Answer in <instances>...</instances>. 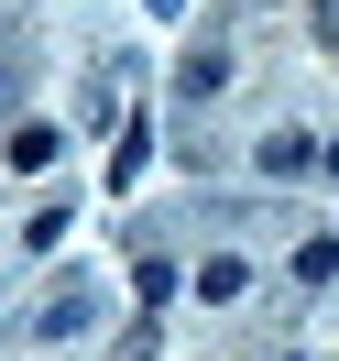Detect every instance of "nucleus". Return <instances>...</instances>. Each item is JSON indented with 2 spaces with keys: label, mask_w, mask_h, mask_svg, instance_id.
Wrapping results in <instances>:
<instances>
[{
  "label": "nucleus",
  "mask_w": 339,
  "mask_h": 361,
  "mask_svg": "<svg viewBox=\"0 0 339 361\" xmlns=\"http://www.w3.org/2000/svg\"><path fill=\"white\" fill-rule=\"evenodd\" d=\"M241 285H252V263H241V252H208V263H197V295H208V307H230Z\"/></svg>",
  "instance_id": "f257e3e1"
},
{
  "label": "nucleus",
  "mask_w": 339,
  "mask_h": 361,
  "mask_svg": "<svg viewBox=\"0 0 339 361\" xmlns=\"http://www.w3.org/2000/svg\"><path fill=\"white\" fill-rule=\"evenodd\" d=\"M88 317H99V295H88V285H66V295H44V317H33V329L66 339V329H88Z\"/></svg>",
  "instance_id": "f03ea898"
},
{
  "label": "nucleus",
  "mask_w": 339,
  "mask_h": 361,
  "mask_svg": "<svg viewBox=\"0 0 339 361\" xmlns=\"http://www.w3.org/2000/svg\"><path fill=\"white\" fill-rule=\"evenodd\" d=\"M328 176H339V142H328Z\"/></svg>",
  "instance_id": "20e7f679"
},
{
  "label": "nucleus",
  "mask_w": 339,
  "mask_h": 361,
  "mask_svg": "<svg viewBox=\"0 0 339 361\" xmlns=\"http://www.w3.org/2000/svg\"><path fill=\"white\" fill-rule=\"evenodd\" d=\"M307 164H317L307 132H273V142H263V176H307Z\"/></svg>",
  "instance_id": "7ed1b4c3"
}]
</instances>
